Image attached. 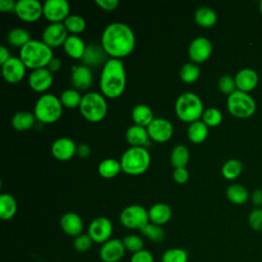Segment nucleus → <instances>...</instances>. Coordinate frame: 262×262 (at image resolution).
Here are the masks:
<instances>
[{"label":"nucleus","mask_w":262,"mask_h":262,"mask_svg":"<svg viewBox=\"0 0 262 262\" xmlns=\"http://www.w3.org/2000/svg\"><path fill=\"white\" fill-rule=\"evenodd\" d=\"M101 46L114 58L128 55L135 46V35L125 23L115 21L108 24L101 34Z\"/></svg>","instance_id":"obj_1"},{"label":"nucleus","mask_w":262,"mask_h":262,"mask_svg":"<svg viewBox=\"0 0 262 262\" xmlns=\"http://www.w3.org/2000/svg\"><path fill=\"white\" fill-rule=\"evenodd\" d=\"M16 2L14 0H0V10L3 12L6 11H14Z\"/></svg>","instance_id":"obj_51"},{"label":"nucleus","mask_w":262,"mask_h":262,"mask_svg":"<svg viewBox=\"0 0 262 262\" xmlns=\"http://www.w3.org/2000/svg\"><path fill=\"white\" fill-rule=\"evenodd\" d=\"M200 73H201V70L196 63L187 62L181 67L179 71V76L183 82L192 83L199 78Z\"/></svg>","instance_id":"obj_39"},{"label":"nucleus","mask_w":262,"mask_h":262,"mask_svg":"<svg viewBox=\"0 0 262 262\" xmlns=\"http://www.w3.org/2000/svg\"><path fill=\"white\" fill-rule=\"evenodd\" d=\"M140 232L152 243H161L165 239L166 233L161 225L148 222L140 229Z\"/></svg>","instance_id":"obj_36"},{"label":"nucleus","mask_w":262,"mask_h":262,"mask_svg":"<svg viewBox=\"0 0 262 262\" xmlns=\"http://www.w3.org/2000/svg\"><path fill=\"white\" fill-rule=\"evenodd\" d=\"M99 86L102 94L110 98L120 96L126 87V72L120 58L111 57L103 64Z\"/></svg>","instance_id":"obj_2"},{"label":"nucleus","mask_w":262,"mask_h":262,"mask_svg":"<svg viewBox=\"0 0 262 262\" xmlns=\"http://www.w3.org/2000/svg\"><path fill=\"white\" fill-rule=\"evenodd\" d=\"M31 40L30 33L23 28H14L7 34V41L12 46H19L21 48Z\"/></svg>","instance_id":"obj_35"},{"label":"nucleus","mask_w":262,"mask_h":262,"mask_svg":"<svg viewBox=\"0 0 262 262\" xmlns=\"http://www.w3.org/2000/svg\"><path fill=\"white\" fill-rule=\"evenodd\" d=\"M93 241L90 237V235L88 233H81L78 236L75 237L74 239V248L81 253L87 252L91 247H92Z\"/></svg>","instance_id":"obj_45"},{"label":"nucleus","mask_w":262,"mask_h":262,"mask_svg":"<svg viewBox=\"0 0 262 262\" xmlns=\"http://www.w3.org/2000/svg\"><path fill=\"white\" fill-rule=\"evenodd\" d=\"M162 262H187L188 254L184 249L181 248H170L166 250L162 257Z\"/></svg>","instance_id":"obj_40"},{"label":"nucleus","mask_w":262,"mask_h":262,"mask_svg":"<svg viewBox=\"0 0 262 262\" xmlns=\"http://www.w3.org/2000/svg\"><path fill=\"white\" fill-rule=\"evenodd\" d=\"M187 136L190 141L201 143L208 136V126L201 120L191 122L187 128Z\"/></svg>","instance_id":"obj_31"},{"label":"nucleus","mask_w":262,"mask_h":262,"mask_svg":"<svg viewBox=\"0 0 262 262\" xmlns=\"http://www.w3.org/2000/svg\"><path fill=\"white\" fill-rule=\"evenodd\" d=\"M69 13L70 4L67 0H46L43 3V15L51 23H61Z\"/></svg>","instance_id":"obj_11"},{"label":"nucleus","mask_w":262,"mask_h":262,"mask_svg":"<svg viewBox=\"0 0 262 262\" xmlns=\"http://www.w3.org/2000/svg\"><path fill=\"white\" fill-rule=\"evenodd\" d=\"M105 57H106V52L104 51L101 45L90 44L86 46V49L81 59L83 64L89 68V66L96 67L101 63L104 64L106 62Z\"/></svg>","instance_id":"obj_23"},{"label":"nucleus","mask_w":262,"mask_h":262,"mask_svg":"<svg viewBox=\"0 0 262 262\" xmlns=\"http://www.w3.org/2000/svg\"><path fill=\"white\" fill-rule=\"evenodd\" d=\"M14 12L25 21H35L43 14V4L39 0H18Z\"/></svg>","instance_id":"obj_12"},{"label":"nucleus","mask_w":262,"mask_h":262,"mask_svg":"<svg viewBox=\"0 0 262 262\" xmlns=\"http://www.w3.org/2000/svg\"><path fill=\"white\" fill-rule=\"evenodd\" d=\"M148 217L151 223L163 225L166 224L172 217V209L165 203L154 204L148 209Z\"/></svg>","instance_id":"obj_24"},{"label":"nucleus","mask_w":262,"mask_h":262,"mask_svg":"<svg viewBox=\"0 0 262 262\" xmlns=\"http://www.w3.org/2000/svg\"><path fill=\"white\" fill-rule=\"evenodd\" d=\"M218 88L221 92L230 95L236 90V84L234 78L230 75H223L218 80Z\"/></svg>","instance_id":"obj_44"},{"label":"nucleus","mask_w":262,"mask_h":262,"mask_svg":"<svg viewBox=\"0 0 262 262\" xmlns=\"http://www.w3.org/2000/svg\"><path fill=\"white\" fill-rule=\"evenodd\" d=\"M86 49V45L78 35H69L63 43V50L73 58H81Z\"/></svg>","instance_id":"obj_25"},{"label":"nucleus","mask_w":262,"mask_h":262,"mask_svg":"<svg viewBox=\"0 0 262 262\" xmlns=\"http://www.w3.org/2000/svg\"><path fill=\"white\" fill-rule=\"evenodd\" d=\"M243 172V164L239 160L230 159L226 161L221 168L222 175L227 179L236 178Z\"/></svg>","instance_id":"obj_38"},{"label":"nucleus","mask_w":262,"mask_h":262,"mask_svg":"<svg viewBox=\"0 0 262 262\" xmlns=\"http://www.w3.org/2000/svg\"><path fill=\"white\" fill-rule=\"evenodd\" d=\"M152 254L147 250H141L137 253L132 254L130 262H154Z\"/></svg>","instance_id":"obj_47"},{"label":"nucleus","mask_w":262,"mask_h":262,"mask_svg":"<svg viewBox=\"0 0 262 262\" xmlns=\"http://www.w3.org/2000/svg\"><path fill=\"white\" fill-rule=\"evenodd\" d=\"M60 227L66 234L76 237L83 233L82 218L75 212H67L60 218Z\"/></svg>","instance_id":"obj_22"},{"label":"nucleus","mask_w":262,"mask_h":262,"mask_svg":"<svg viewBox=\"0 0 262 262\" xmlns=\"http://www.w3.org/2000/svg\"><path fill=\"white\" fill-rule=\"evenodd\" d=\"M63 24L67 28V30L74 35L79 34L83 32L86 28V21L85 19L79 15V14H70L64 20Z\"/></svg>","instance_id":"obj_41"},{"label":"nucleus","mask_w":262,"mask_h":262,"mask_svg":"<svg viewBox=\"0 0 262 262\" xmlns=\"http://www.w3.org/2000/svg\"><path fill=\"white\" fill-rule=\"evenodd\" d=\"M189 174L186 168H176L173 172V178L177 183H185L188 180Z\"/></svg>","instance_id":"obj_48"},{"label":"nucleus","mask_w":262,"mask_h":262,"mask_svg":"<svg viewBox=\"0 0 262 262\" xmlns=\"http://www.w3.org/2000/svg\"><path fill=\"white\" fill-rule=\"evenodd\" d=\"M204 111L201 98L193 92H183L176 99L175 112L182 121L194 122L202 117Z\"/></svg>","instance_id":"obj_5"},{"label":"nucleus","mask_w":262,"mask_h":262,"mask_svg":"<svg viewBox=\"0 0 262 262\" xmlns=\"http://www.w3.org/2000/svg\"><path fill=\"white\" fill-rule=\"evenodd\" d=\"M148 136L157 142L168 141L173 135V125L165 118H156L147 126Z\"/></svg>","instance_id":"obj_13"},{"label":"nucleus","mask_w":262,"mask_h":262,"mask_svg":"<svg viewBox=\"0 0 262 262\" xmlns=\"http://www.w3.org/2000/svg\"><path fill=\"white\" fill-rule=\"evenodd\" d=\"M226 196L230 202L241 205L249 200V191L241 184H231L226 188Z\"/></svg>","instance_id":"obj_34"},{"label":"nucleus","mask_w":262,"mask_h":262,"mask_svg":"<svg viewBox=\"0 0 262 262\" xmlns=\"http://www.w3.org/2000/svg\"><path fill=\"white\" fill-rule=\"evenodd\" d=\"M19 58L32 70L46 68L53 58L51 47L40 40H31L19 50Z\"/></svg>","instance_id":"obj_3"},{"label":"nucleus","mask_w":262,"mask_h":262,"mask_svg":"<svg viewBox=\"0 0 262 262\" xmlns=\"http://www.w3.org/2000/svg\"><path fill=\"white\" fill-rule=\"evenodd\" d=\"M51 152L57 160L67 161L73 158L77 152V145L74 140L69 137H59L53 141Z\"/></svg>","instance_id":"obj_19"},{"label":"nucleus","mask_w":262,"mask_h":262,"mask_svg":"<svg viewBox=\"0 0 262 262\" xmlns=\"http://www.w3.org/2000/svg\"><path fill=\"white\" fill-rule=\"evenodd\" d=\"M95 3L103 10L112 11L116 9L119 5L118 0H95Z\"/></svg>","instance_id":"obj_49"},{"label":"nucleus","mask_w":262,"mask_h":262,"mask_svg":"<svg viewBox=\"0 0 262 262\" xmlns=\"http://www.w3.org/2000/svg\"><path fill=\"white\" fill-rule=\"evenodd\" d=\"M79 108L85 119L90 122H98L106 115L107 103L102 94L90 91L82 95Z\"/></svg>","instance_id":"obj_7"},{"label":"nucleus","mask_w":262,"mask_h":262,"mask_svg":"<svg viewBox=\"0 0 262 262\" xmlns=\"http://www.w3.org/2000/svg\"><path fill=\"white\" fill-rule=\"evenodd\" d=\"M249 224L256 231H262V208H255L249 214Z\"/></svg>","instance_id":"obj_46"},{"label":"nucleus","mask_w":262,"mask_h":262,"mask_svg":"<svg viewBox=\"0 0 262 262\" xmlns=\"http://www.w3.org/2000/svg\"><path fill=\"white\" fill-rule=\"evenodd\" d=\"M91 152V148L86 143H80L77 145V155L81 158H87Z\"/></svg>","instance_id":"obj_52"},{"label":"nucleus","mask_w":262,"mask_h":262,"mask_svg":"<svg viewBox=\"0 0 262 262\" xmlns=\"http://www.w3.org/2000/svg\"><path fill=\"white\" fill-rule=\"evenodd\" d=\"M171 165L176 168H185L189 161V150L183 144H177L173 147L170 156Z\"/></svg>","instance_id":"obj_32"},{"label":"nucleus","mask_w":262,"mask_h":262,"mask_svg":"<svg viewBox=\"0 0 262 262\" xmlns=\"http://www.w3.org/2000/svg\"><path fill=\"white\" fill-rule=\"evenodd\" d=\"M212 52V43L206 37L194 38L188 46V55L194 62H203Z\"/></svg>","instance_id":"obj_17"},{"label":"nucleus","mask_w":262,"mask_h":262,"mask_svg":"<svg viewBox=\"0 0 262 262\" xmlns=\"http://www.w3.org/2000/svg\"><path fill=\"white\" fill-rule=\"evenodd\" d=\"M35 115L28 111H19L12 116L11 124L14 129L25 131L30 129L35 123Z\"/></svg>","instance_id":"obj_30"},{"label":"nucleus","mask_w":262,"mask_h":262,"mask_svg":"<svg viewBox=\"0 0 262 262\" xmlns=\"http://www.w3.org/2000/svg\"><path fill=\"white\" fill-rule=\"evenodd\" d=\"M120 222L130 229H141L149 222L148 211L140 205H130L120 213Z\"/></svg>","instance_id":"obj_9"},{"label":"nucleus","mask_w":262,"mask_h":262,"mask_svg":"<svg viewBox=\"0 0 262 262\" xmlns=\"http://www.w3.org/2000/svg\"><path fill=\"white\" fill-rule=\"evenodd\" d=\"M10 57L11 56H10V53H9L7 47L4 45H1L0 46V63H1V66L4 62H6Z\"/></svg>","instance_id":"obj_54"},{"label":"nucleus","mask_w":262,"mask_h":262,"mask_svg":"<svg viewBox=\"0 0 262 262\" xmlns=\"http://www.w3.org/2000/svg\"><path fill=\"white\" fill-rule=\"evenodd\" d=\"M126 249L120 238H110L101 245L99 257L103 262H119L125 255Z\"/></svg>","instance_id":"obj_15"},{"label":"nucleus","mask_w":262,"mask_h":262,"mask_svg":"<svg viewBox=\"0 0 262 262\" xmlns=\"http://www.w3.org/2000/svg\"><path fill=\"white\" fill-rule=\"evenodd\" d=\"M226 104L232 116L242 119L251 117L256 111L255 99L248 92L241 90H235L233 93L228 95Z\"/></svg>","instance_id":"obj_8"},{"label":"nucleus","mask_w":262,"mask_h":262,"mask_svg":"<svg viewBox=\"0 0 262 262\" xmlns=\"http://www.w3.org/2000/svg\"><path fill=\"white\" fill-rule=\"evenodd\" d=\"M62 105H64L68 108H74L80 105L81 100H82V96L80 94V92L77 89H67L63 90L60 94L59 97Z\"/></svg>","instance_id":"obj_37"},{"label":"nucleus","mask_w":262,"mask_h":262,"mask_svg":"<svg viewBox=\"0 0 262 262\" xmlns=\"http://www.w3.org/2000/svg\"><path fill=\"white\" fill-rule=\"evenodd\" d=\"M120 163L123 172L139 175L149 167L150 155L143 146H132L123 152Z\"/></svg>","instance_id":"obj_4"},{"label":"nucleus","mask_w":262,"mask_h":262,"mask_svg":"<svg viewBox=\"0 0 262 262\" xmlns=\"http://www.w3.org/2000/svg\"><path fill=\"white\" fill-rule=\"evenodd\" d=\"M60 67H61V60L59 58L53 56V58L49 61V63H48V66L46 68L51 73H55V72H57L60 69Z\"/></svg>","instance_id":"obj_53"},{"label":"nucleus","mask_w":262,"mask_h":262,"mask_svg":"<svg viewBox=\"0 0 262 262\" xmlns=\"http://www.w3.org/2000/svg\"><path fill=\"white\" fill-rule=\"evenodd\" d=\"M259 9H260V12H261V14H262V0H261L260 3H259Z\"/></svg>","instance_id":"obj_55"},{"label":"nucleus","mask_w":262,"mask_h":262,"mask_svg":"<svg viewBox=\"0 0 262 262\" xmlns=\"http://www.w3.org/2000/svg\"><path fill=\"white\" fill-rule=\"evenodd\" d=\"M251 200L254 206H256L257 208H261L262 207V189L256 188L255 190H253L251 194Z\"/></svg>","instance_id":"obj_50"},{"label":"nucleus","mask_w":262,"mask_h":262,"mask_svg":"<svg viewBox=\"0 0 262 262\" xmlns=\"http://www.w3.org/2000/svg\"><path fill=\"white\" fill-rule=\"evenodd\" d=\"M17 210L15 199L9 193L0 194V217L3 220L11 219Z\"/></svg>","instance_id":"obj_29"},{"label":"nucleus","mask_w":262,"mask_h":262,"mask_svg":"<svg viewBox=\"0 0 262 262\" xmlns=\"http://www.w3.org/2000/svg\"><path fill=\"white\" fill-rule=\"evenodd\" d=\"M132 119L136 125L142 126V127H147L151 121L154 120V114L150 107L146 104L139 103L136 104L131 112Z\"/></svg>","instance_id":"obj_27"},{"label":"nucleus","mask_w":262,"mask_h":262,"mask_svg":"<svg viewBox=\"0 0 262 262\" xmlns=\"http://www.w3.org/2000/svg\"><path fill=\"white\" fill-rule=\"evenodd\" d=\"M126 139L132 146H142L146 144L148 139V133L147 129L145 127L139 126V125H131L126 130Z\"/></svg>","instance_id":"obj_26"},{"label":"nucleus","mask_w":262,"mask_h":262,"mask_svg":"<svg viewBox=\"0 0 262 262\" xmlns=\"http://www.w3.org/2000/svg\"><path fill=\"white\" fill-rule=\"evenodd\" d=\"M113 232V224L106 217L99 216L94 218L88 226V234L92 238L93 243L104 244L111 238Z\"/></svg>","instance_id":"obj_10"},{"label":"nucleus","mask_w":262,"mask_h":262,"mask_svg":"<svg viewBox=\"0 0 262 262\" xmlns=\"http://www.w3.org/2000/svg\"><path fill=\"white\" fill-rule=\"evenodd\" d=\"M122 241H123L126 251H128L132 254L143 250L144 242H143L142 237H140L137 234H128Z\"/></svg>","instance_id":"obj_42"},{"label":"nucleus","mask_w":262,"mask_h":262,"mask_svg":"<svg viewBox=\"0 0 262 262\" xmlns=\"http://www.w3.org/2000/svg\"><path fill=\"white\" fill-rule=\"evenodd\" d=\"M258 80H259V77L257 72L250 68H244L239 70L234 76V81H235L237 90L245 91V92H249L253 90L257 86Z\"/></svg>","instance_id":"obj_21"},{"label":"nucleus","mask_w":262,"mask_h":262,"mask_svg":"<svg viewBox=\"0 0 262 262\" xmlns=\"http://www.w3.org/2000/svg\"><path fill=\"white\" fill-rule=\"evenodd\" d=\"M71 81L74 87L78 90H87L93 81V75L91 70L84 66H74L72 67Z\"/></svg>","instance_id":"obj_20"},{"label":"nucleus","mask_w":262,"mask_h":262,"mask_svg":"<svg viewBox=\"0 0 262 262\" xmlns=\"http://www.w3.org/2000/svg\"><path fill=\"white\" fill-rule=\"evenodd\" d=\"M68 30L63 23H51L42 33V41L49 47H57L63 45L68 38Z\"/></svg>","instance_id":"obj_14"},{"label":"nucleus","mask_w":262,"mask_h":262,"mask_svg":"<svg viewBox=\"0 0 262 262\" xmlns=\"http://www.w3.org/2000/svg\"><path fill=\"white\" fill-rule=\"evenodd\" d=\"M194 21L203 27L210 28L217 21V13L209 6H201L194 12Z\"/></svg>","instance_id":"obj_28"},{"label":"nucleus","mask_w":262,"mask_h":262,"mask_svg":"<svg viewBox=\"0 0 262 262\" xmlns=\"http://www.w3.org/2000/svg\"><path fill=\"white\" fill-rule=\"evenodd\" d=\"M26 68L27 67L19 57L11 56L1 67L2 76L8 83H17L24 78L26 74Z\"/></svg>","instance_id":"obj_16"},{"label":"nucleus","mask_w":262,"mask_h":262,"mask_svg":"<svg viewBox=\"0 0 262 262\" xmlns=\"http://www.w3.org/2000/svg\"><path fill=\"white\" fill-rule=\"evenodd\" d=\"M52 73L47 68L33 70L29 76L30 87L37 92H43L47 90L52 85Z\"/></svg>","instance_id":"obj_18"},{"label":"nucleus","mask_w":262,"mask_h":262,"mask_svg":"<svg viewBox=\"0 0 262 262\" xmlns=\"http://www.w3.org/2000/svg\"><path fill=\"white\" fill-rule=\"evenodd\" d=\"M202 119H203V122L207 126L215 127V126H217L221 123L222 114L217 107L211 106V107H208L204 111V113L202 115Z\"/></svg>","instance_id":"obj_43"},{"label":"nucleus","mask_w":262,"mask_h":262,"mask_svg":"<svg viewBox=\"0 0 262 262\" xmlns=\"http://www.w3.org/2000/svg\"><path fill=\"white\" fill-rule=\"evenodd\" d=\"M62 113V103L52 93L42 94L34 107L35 117L42 123H53L59 119Z\"/></svg>","instance_id":"obj_6"},{"label":"nucleus","mask_w":262,"mask_h":262,"mask_svg":"<svg viewBox=\"0 0 262 262\" xmlns=\"http://www.w3.org/2000/svg\"><path fill=\"white\" fill-rule=\"evenodd\" d=\"M121 170V163L112 158L104 159L98 164V173L105 178L115 177L116 175L119 174Z\"/></svg>","instance_id":"obj_33"}]
</instances>
